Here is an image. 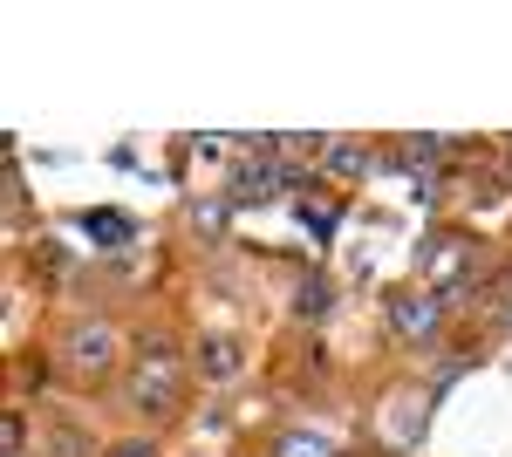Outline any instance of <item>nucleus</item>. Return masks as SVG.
Instances as JSON below:
<instances>
[{"mask_svg": "<svg viewBox=\"0 0 512 457\" xmlns=\"http://www.w3.org/2000/svg\"><path fill=\"white\" fill-rule=\"evenodd\" d=\"M130 396H137V410H171V396H178V362H171L164 342L144 348V362H137V376H130Z\"/></svg>", "mask_w": 512, "mask_h": 457, "instance_id": "obj_1", "label": "nucleus"}, {"mask_svg": "<svg viewBox=\"0 0 512 457\" xmlns=\"http://www.w3.org/2000/svg\"><path fill=\"white\" fill-rule=\"evenodd\" d=\"M390 328L403 342H431L437 328H444V301H437V287H410V294H396L390 301Z\"/></svg>", "mask_w": 512, "mask_h": 457, "instance_id": "obj_2", "label": "nucleus"}, {"mask_svg": "<svg viewBox=\"0 0 512 457\" xmlns=\"http://www.w3.org/2000/svg\"><path fill=\"white\" fill-rule=\"evenodd\" d=\"M69 369L76 376H110L117 369V335L110 328H76L69 335Z\"/></svg>", "mask_w": 512, "mask_h": 457, "instance_id": "obj_3", "label": "nucleus"}, {"mask_svg": "<svg viewBox=\"0 0 512 457\" xmlns=\"http://www.w3.org/2000/svg\"><path fill=\"white\" fill-rule=\"evenodd\" d=\"M287 178H294V171H287L280 157H260V164H239V171H233V198H239V205H253V198H274V191L287 185Z\"/></svg>", "mask_w": 512, "mask_h": 457, "instance_id": "obj_4", "label": "nucleus"}, {"mask_svg": "<svg viewBox=\"0 0 512 457\" xmlns=\"http://www.w3.org/2000/svg\"><path fill=\"white\" fill-rule=\"evenodd\" d=\"M321 171H328V178H362V171H369V151H362L355 137H335V144H321Z\"/></svg>", "mask_w": 512, "mask_h": 457, "instance_id": "obj_5", "label": "nucleus"}, {"mask_svg": "<svg viewBox=\"0 0 512 457\" xmlns=\"http://www.w3.org/2000/svg\"><path fill=\"white\" fill-rule=\"evenodd\" d=\"M198 369H205L212 382H233L239 369H246V362H239V342H226V335H212V342L198 348Z\"/></svg>", "mask_w": 512, "mask_h": 457, "instance_id": "obj_6", "label": "nucleus"}, {"mask_svg": "<svg viewBox=\"0 0 512 457\" xmlns=\"http://www.w3.org/2000/svg\"><path fill=\"white\" fill-rule=\"evenodd\" d=\"M274 457H335V444H328V437H315V430H287Z\"/></svg>", "mask_w": 512, "mask_h": 457, "instance_id": "obj_7", "label": "nucleus"}, {"mask_svg": "<svg viewBox=\"0 0 512 457\" xmlns=\"http://www.w3.org/2000/svg\"><path fill=\"white\" fill-rule=\"evenodd\" d=\"M328 301H335V287H328V280H308L301 301H294V314H328Z\"/></svg>", "mask_w": 512, "mask_h": 457, "instance_id": "obj_8", "label": "nucleus"}, {"mask_svg": "<svg viewBox=\"0 0 512 457\" xmlns=\"http://www.w3.org/2000/svg\"><path fill=\"white\" fill-rule=\"evenodd\" d=\"M437 157H444L437 137H410V144H403V164H437Z\"/></svg>", "mask_w": 512, "mask_h": 457, "instance_id": "obj_9", "label": "nucleus"}]
</instances>
